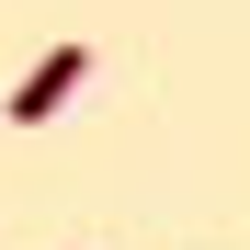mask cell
<instances>
[{
  "label": "cell",
  "instance_id": "cell-1",
  "mask_svg": "<svg viewBox=\"0 0 250 250\" xmlns=\"http://www.w3.org/2000/svg\"><path fill=\"white\" fill-rule=\"evenodd\" d=\"M80 80H91V46H46V57L12 80V103H0V114H12V125H46V114L80 91Z\"/></svg>",
  "mask_w": 250,
  "mask_h": 250
}]
</instances>
